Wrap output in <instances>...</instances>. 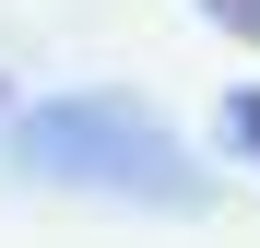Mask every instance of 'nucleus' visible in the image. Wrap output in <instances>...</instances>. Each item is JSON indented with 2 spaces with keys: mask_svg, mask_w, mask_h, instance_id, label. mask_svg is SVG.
<instances>
[{
  "mask_svg": "<svg viewBox=\"0 0 260 248\" xmlns=\"http://www.w3.org/2000/svg\"><path fill=\"white\" fill-rule=\"evenodd\" d=\"M12 154L36 165V178L130 189V201H166V213H201V201H213L189 178V154L166 142V118L130 107V95H59V107H36V118H12Z\"/></svg>",
  "mask_w": 260,
  "mask_h": 248,
  "instance_id": "obj_1",
  "label": "nucleus"
},
{
  "mask_svg": "<svg viewBox=\"0 0 260 248\" xmlns=\"http://www.w3.org/2000/svg\"><path fill=\"white\" fill-rule=\"evenodd\" d=\"M225 142H237V154L260 165V83H248V95H225Z\"/></svg>",
  "mask_w": 260,
  "mask_h": 248,
  "instance_id": "obj_2",
  "label": "nucleus"
},
{
  "mask_svg": "<svg viewBox=\"0 0 260 248\" xmlns=\"http://www.w3.org/2000/svg\"><path fill=\"white\" fill-rule=\"evenodd\" d=\"M201 12L225 24V36H260V0H201Z\"/></svg>",
  "mask_w": 260,
  "mask_h": 248,
  "instance_id": "obj_3",
  "label": "nucleus"
}]
</instances>
